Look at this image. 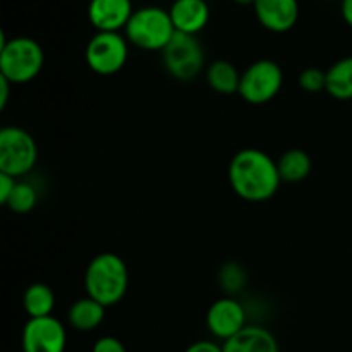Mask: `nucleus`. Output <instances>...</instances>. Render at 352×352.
Listing matches in <instances>:
<instances>
[{
	"label": "nucleus",
	"mask_w": 352,
	"mask_h": 352,
	"mask_svg": "<svg viewBox=\"0 0 352 352\" xmlns=\"http://www.w3.org/2000/svg\"><path fill=\"white\" fill-rule=\"evenodd\" d=\"M227 177L234 195L248 203L268 201L282 184L277 160L260 148H243L234 153Z\"/></svg>",
	"instance_id": "1"
},
{
	"label": "nucleus",
	"mask_w": 352,
	"mask_h": 352,
	"mask_svg": "<svg viewBox=\"0 0 352 352\" xmlns=\"http://www.w3.org/2000/svg\"><path fill=\"white\" fill-rule=\"evenodd\" d=\"M82 282L86 296L110 308L126 298L129 289V268L119 254L100 253L89 260Z\"/></svg>",
	"instance_id": "2"
},
{
	"label": "nucleus",
	"mask_w": 352,
	"mask_h": 352,
	"mask_svg": "<svg viewBox=\"0 0 352 352\" xmlns=\"http://www.w3.org/2000/svg\"><path fill=\"white\" fill-rule=\"evenodd\" d=\"M45 65V52L36 40L16 36L7 40L0 33V76L16 85H28L40 76Z\"/></svg>",
	"instance_id": "3"
},
{
	"label": "nucleus",
	"mask_w": 352,
	"mask_h": 352,
	"mask_svg": "<svg viewBox=\"0 0 352 352\" xmlns=\"http://www.w3.org/2000/svg\"><path fill=\"white\" fill-rule=\"evenodd\" d=\"M174 34L175 28L168 10L155 6L134 10L124 30V36L131 45L146 52H162Z\"/></svg>",
	"instance_id": "4"
},
{
	"label": "nucleus",
	"mask_w": 352,
	"mask_h": 352,
	"mask_svg": "<svg viewBox=\"0 0 352 352\" xmlns=\"http://www.w3.org/2000/svg\"><path fill=\"white\" fill-rule=\"evenodd\" d=\"M164 67L175 81L189 82L206 71V54L201 41L195 34L175 31L170 43L162 50Z\"/></svg>",
	"instance_id": "5"
},
{
	"label": "nucleus",
	"mask_w": 352,
	"mask_h": 352,
	"mask_svg": "<svg viewBox=\"0 0 352 352\" xmlns=\"http://www.w3.org/2000/svg\"><path fill=\"white\" fill-rule=\"evenodd\" d=\"M38 162V144L31 133L19 126L0 129V172L12 177H24Z\"/></svg>",
	"instance_id": "6"
},
{
	"label": "nucleus",
	"mask_w": 352,
	"mask_h": 352,
	"mask_svg": "<svg viewBox=\"0 0 352 352\" xmlns=\"http://www.w3.org/2000/svg\"><path fill=\"white\" fill-rule=\"evenodd\" d=\"M284 85V71L272 58H260L253 62L241 74L237 95L250 105H265L280 93Z\"/></svg>",
	"instance_id": "7"
},
{
	"label": "nucleus",
	"mask_w": 352,
	"mask_h": 352,
	"mask_svg": "<svg viewBox=\"0 0 352 352\" xmlns=\"http://www.w3.org/2000/svg\"><path fill=\"white\" fill-rule=\"evenodd\" d=\"M129 58V41L120 33L96 31L88 41L85 60L89 71L98 76H113L122 71Z\"/></svg>",
	"instance_id": "8"
},
{
	"label": "nucleus",
	"mask_w": 352,
	"mask_h": 352,
	"mask_svg": "<svg viewBox=\"0 0 352 352\" xmlns=\"http://www.w3.org/2000/svg\"><path fill=\"white\" fill-rule=\"evenodd\" d=\"M67 329L55 316L30 318L21 333L23 352H65Z\"/></svg>",
	"instance_id": "9"
},
{
	"label": "nucleus",
	"mask_w": 352,
	"mask_h": 352,
	"mask_svg": "<svg viewBox=\"0 0 352 352\" xmlns=\"http://www.w3.org/2000/svg\"><path fill=\"white\" fill-rule=\"evenodd\" d=\"M205 323L213 339L226 342L248 327L246 308L232 296H226L210 305Z\"/></svg>",
	"instance_id": "10"
},
{
	"label": "nucleus",
	"mask_w": 352,
	"mask_h": 352,
	"mask_svg": "<svg viewBox=\"0 0 352 352\" xmlns=\"http://www.w3.org/2000/svg\"><path fill=\"white\" fill-rule=\"evenodd\" d=\"M133 14L131 0H91L88 6L89 23L103 33H120V30H126Z\"/></svg>",
	"instance_id": "11"
},
{
	"label": "nucleus",
	"mask_w": 352,
	"mask_h": 352,
	"mask_svg": "<svg viewBox=\"0 0 352 352\" xmlns=\"http://www.w3.org/2000/svg\"><path fill=\"white\" fill-rule=\"evenodd\" d=\"M254 16L265 30L287 33L299 19L298 0H254Z\"/></svg>",
	"instance_id": "12"
},
{
	"label": "nucleus",
	"mask_w": 352,
	"mask_h": 352,
	"mask_svg": "<svg viewBox=\"0 0 352 352\" xmlns=\"http://www.w3.org/2000/svg\"><path fill=\"white\" fill-rule=\"evenodd\" d=\"M168 14L177 33L195 36L205 30L210 21V7L206 0H175Z\"/></svg>",
	"instance_id": "13"
},
{
	"label": "nucleus",
	"mask_w": 352,
	"mask_h": 352,
	"mask_svg": "<svg viewBox=\"0 0 352 352\" xmlns=\"http://www.w3.org/2000/svg\"><path fill=\"white\" fill-rule=\"evenodd\" d=\"M223 352H280L274 333L261 325H248L232 339L222 342Z\"/></svg>",
	"instance_id": "14"
},
{
	"label": "nucleus",
	"mask_w": 352,
	"mask_h": 352,
	"mask_svg": "<svg viewBox=\"0 0 352 352\" xmlns=\"http://www.w3.org/2000/svg\"><path fill=\"white\" fill-rule=\"evenodd\" d=\"M105 306L91 299L89 296L79 298L69 306L67 323L76 332H93L105 320Z\"/></svg>",
	"instance_id": "15"
},
{
	"label": "nucleus",
	"mask_w": 352,
	"mask_h": 352,
	"mask_svg": "<svg viewBox=\"0 0 352 352\" xmlns=\"http://www.w3.org/2000/svg\"><path fill=\"white\" fill-rule=\"evenodd\" d=\"M277 167L282 182L298 184L309 177L313 170V162L308 151L301 150V148H291L280 155V158L277 160Z\"/></svg>",
	"instance_id": "16"
},
{
	"label": "nucleus",
	"mask_w": 352,
	"mask_h": 352,
	"mask_svg": "<svg viewBox=\"0 0 352 352\" xmlns=\"http://www.w3.org/2000/svg\"><path fill=\"white\" fill-rule=\"evenodd\" d=\"M241 74L243 72L237 71L232 62L223 60V58L213 60L205 71L206 82L219 95H236V93H239Z\"/></svg>",
	"instance_id": "17"
},
{
	"label": "nucleus",
	"mask_w": 352,
	"mask_h": 352,
	"mask_svg": "<svg viewBox=\"0 0 352 352\" xmlns=\"http://www.w3.org/2000/svg\"><path fill=\"white\" fill-rule=\"evenodd\" d=\"M55 292L50 285L43 282H34L28 285L23 294V308L30 318H45V316H54Z\"/></svg>",
	"instance_id": "18"
},
{
	"label": "nucleus",
	"mask_w": 352,
	"mask_h": 352,
	"mask_svg": "<svg viewBox=\"0 0 352 352\" xmlns=\"http://www.w3.org/2000/svg\"><path fill=\"white\" fill-rule=\"evenodd\" d=\"M327 93L339 102L352 100V55L330 65L327 71Z\"/></svg>",
	"instance_id": "19"
},
{
	"label": "nucleus",
	"mask_w": 352,
	"mask_h": 352,
	"mask_svg": "<svg viewBox=\"0 0 352 352\" xmlns=\"http://www.w3.org/2000/svg\"><path fill=\"white\" fill-rule=\"evenodd\" d=\"M38 198L40 196H38V189L34 188V184L26 181H17L6 206L10 212L17 213V215H26V213L33 212L36 208Z\"/></svg>",
	"instance_id": "20"
},
{
	"label": "nucleus",
	"mask_w": 352,
	"mask_h": 352,
	"mask_svg": "<svg viewBox=\"0 0 352 352\" xmlns=\"http://www.w3.org/2000/svg\"><path fill=\"white\" fill-rule=\"evenodd\" d=\"M248 282V274L237 261H227L219 270V284L227 294H237L244 289Z\"/></svg>",
	"instance_id": "21"
},
{
	"label": "nucleus",
	"mask_w": 352,
	"mask_h": 352,
	"mask_svg": "<svg viewBox=\"0 0 352 352\" xmlns=\"http://www.w3.org/2000/svg\"><path fill=\"white\" fill-rule=\"evenodd\" d=\"M298 85L306 93L327 91V71L318 67H308L299 72Z\"/></svg>",
	"instance_id": "22"
},
{
	"label": "nucleus",
	"mask_w": 352,
	"mask_h": 352,
	"mask_svg": "<svg viewBox=\"0 0 352 352\" xmlns=\"http://www.w3.org/2000/svg\"><path fill=\"white\" fill-rule=\"evenodd\" d=\"M91 352H127V349L122 340L117 339V337L103 336L93 344Z\"/></svg>",
	"instance_id": "23"
},
{
	"label": "nucleus",
	"mask_w": 352,
	"mask_h": 352,
	"mask_svg": "<svg viewBox=\"0 0 352 352\" xmlns=\"http://www.w3.org/2000/svg\"><path fill=\"white\" fill-rule=\"evenodd\" d=\"M17 184V179L12 177L9 174H2L0 172V205L6 206L7 201H9L10 195H12L14 188Z\"/></svg>",
	"instance_id": "24"
},
{
	"label": "nucleus",
	"mask_w": 352,
	"mask_h": 352,
	"mask_svg": "<svg viewBox=\"0 0 352 352\" xmlns=\"http://www.w3.org/2000/svg\"><path fill=\"white\" fill-rule=\"evenodd\" d=\"M184 352H223L222 344L217 340H196L191 346L186 347Z\"/></svg>",
	"instance_id": "25"
},
{
	"label": "nucleus",
	"mask_w": 352,
	"mask_h": 352,
	"mask_svg": "<svg viewBox=\"0 0 352 352\" xmlns=\"http://www.w3.org/2000/svg\"><path fill=\"white\" fill-rule=\"evenodd\" d=\"M10 86H14L12 82L7 81L6 78L0 76V110H3L7 107V102H9L10 96Z\"/></svg>",
	"instance_id": "26"
},
{
	"label": "nucleus",
	"mask_w": 352,
	"mask_h": 352,
	"mask_svg": "<svg viewBox=\"0 0 352 352\" xmlns=\"http://www.w3.org/2000/svg\"><path fill=\"white\" fill-rule=\"evenodd\" d=\"M340 12H342V17L344 21H346L347 26L352 28V0H342Z\"/></svg>",
	"instance_id": "27"
},
{
	"label": "nucleus",
	"mask_w": 352,
	"mask_h": 352,
	"mask_svg": "<svg viewBox=\"0 0 352 352\" xmlns=\"http://www.w3.org/2000/svg\"><path fill=\"white\" fill-rule=\"evenodd\" d=\"M237 6H254V0H234Z\"/></svg>",
	"instance_id": "28"
}]
</instances>
